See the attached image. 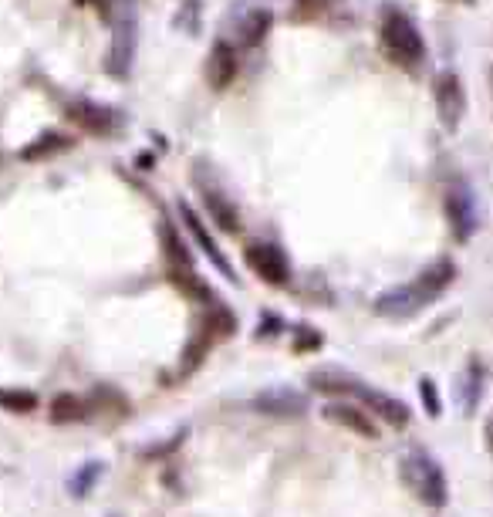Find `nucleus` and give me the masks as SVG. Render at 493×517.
<instances>
[{"label":"nucleus","instance_id":"obj_19","mask_svg":"<svg viewBox=\"0 0 493 517\" xmlns=\"http://www.w3.org/2000/svg\"><path fill=\"white\" fill-rule=\"evenodd\" d=\"M267 28H271V14H267V11H250L244 17V24H240V44H244V48H257V44L264 41Z\"/></svg>","mask_w":493,"mask_h":517},{"label":"nucleus","instance_id":"obj_9","mask_svg":"<svg viewBox=\"0 0 493 517\" xmlns=\"http://www.w3.org/2000/svg\"><path fill=\"white\" fill-rule=\"evenodd\" d=\"M92 413H95V403H92V399L75 396V392H61V396L51 399V406H48L51 423H61V426L85 423Z\"/></svg>","mask_w":493,"mask_h":517},{"label":"nucleus","instance_id":"obj_24","mask_svg":"<svg viewBox=\"0 0 493 517\" xmlns=\"http://www.w3.org/2000/svg\"><path fill=\"white\" fill-rule=\"evenodd\" d=\"M281 332H284L281 315H264L261 328H257V338H271V335H281Z\"/></svg>","mask_w":493,"mask_h":517},{"label":"nucleus","instance_id":"obj_5","mask_svg":"<svg viewBox=\"0 0 493 517\" xmlns=\"http://www.w3.org/2000/svg\"><path fill=\"white\" fill-rule=\"evenodd\" d=\"M463 109H466V95H463V85L453 71H443L436 82V112L443 119L446 129H456L463 119Z\"/></svg>","mask_w":493,"mask_h":517},{"label":"nucleus","instance_id":"obj_16","mask_svg":"<svg viewBox=\"0 0 493 517\" xmlns=\"http://www.w3.org/2000/svg\"><path fill=\"white\" fill-rule=\"evenodd\" d=\"M453 278H456V267H453V261H436L433 267H429V271L419 274V281L412 284V288H416L419 294H423L426 301H433L439 291L450 288Z\"/></svg>","mask_w":493,"mask_h":517},{"label":"nucleus","instance_id":"obj_6","mask_svg":"<svg viewBox=\"0 0 493 517\" xmlns=\"http://www.w3.org/2000/svg\"><path fill=\"white\" fill-rule=\"evenodd\" d=\"M446 217H450L453 237L456 240H470L473 227H477V213H473V196L453 186L450 196H446Z\"/></svg>","mask_w":493,"mask_h":517},{"label":"nucleus","instance_id":"obj_7","mask_svg":"<svg viewBox=\"0 0 493 517\" xmlns=\"http://www.w3.org/2000/svg\"><path fill=\"white\" fill-rule=\"evenodd\" d=\"M325 420H335L338 426H345V430H352L358 436H365V440H375L379 436V426L369 413H365L362 406L355 403H331L325 406Z\"/></svg>","mask_w":493,"mask_h":517},{"label":"nucleus","instance_id":"obj_15","mask_svg":"<svg viewBox=\"0 0 493 517\" xmlns=\"http://www.w3.org/2000/svg\"><path fill=\"white\" fill-rule=\"evenodd\" d=\"M203 200H206V210H210L213 224H217L223 234H240V210L233 207L223 193H213V190H203Z\"/></svg>","mask_w":493,"mask_h":517},{"label":"nucleus","instance_id":"obj_10","mask_svg":"<svg viewBox=\"0 0 493 517\" xmlns=\"http://www.w3.org/2000/svg\"><path fill=\"white\" fill-rule=\"evenodd\" d=\"M362 403L369 406L382 423L396 426V430H402V426H409V420H412L409 406L402 403V399H396V396H385V392L365 389V392H362Z\"/></svg>","mask_w":493,"mask_h":517},{"label":"nucleus","instance_id":"obj_11","mask_svg":"<svg viewBox=\"0 0 493 517\" xmlns=\"http://www.w3.org/2000/svg\"><path fill=\"white\" fill-rule=\"evenodd\" d=\"M308 382H311V389H315V392H321V396H331V399H345V396L362 399V392L369 389L365 382L345 376V372H315Z\"/></svg>","mask_w":493,"mask_h":517},{"label":"nucleus","instance_id":"obj_4","mask_svg":"<svg viewBox=\"0 0 493 517\" xmlns=\"http://www.w3.org/2000/svg\"><path fill=\"white\" fill-rule=\"evenodd\" d=\"M68 122L85 132H92V136H112V132H119L122 126V115L115 109H105V105L98 102H68Z\"/></svg>","mask_w":493,"mask_h":517},{"label":"nucleus","instance_id":"obj_12","mask_svg":"<svg viewBox=\"0 0 493 517\" xmlns=\"http://www.w3.org/2000/svg\"><path fill=\"white\" fill-rule=\"evenodd\" d=\"M254 409L271 413V416H298L308 409V403H304L301 392H294V389H267L254 399Z\"/></svg>","mask_w":493,"mask_h":517},{"label":"nucleus","instance_id":"obj_17","mask_svg":"<svg viewBox=\"0 0 493 517\" xmlns=\"http://www.w3.org/2000/svg\"><path fill=\"white\" fill-rule=\"evenodd\" d=\"M426 305V298L419 294L416 288H396V291H389V294H382L379 301H375V308L385 311V315H412V311H419Z\"/></svg>","mask_w":493,"mask_h":517},{"label":"nucleus","instance_id":"obj_23","mask_svg":"<svg viewBox=\"0 0 493 517\" xmlns=\"http://www.w3.org/2000/svg\"><path fill=\"white\" fill-rule=\"evenodd\" d=\"M419 392H423V406H426V413H429V416H439V392H436L433 382L423 379V382H419Z\"/></svg>","mask_w":493,"mask_h":517},{"label":"nucleus","instance_id":"obj_18","mask_svg":"<svg viewBox=\"0 0 493 517\" xmlns=\"http://www.w3.org/2000/svg\"><path fill=\"white\" fill-rule=\"evenodd\" d=\"M105 68H109L115 78H129V68H132V31H129V24H122L119 34L112 38Z\"/></svg>","mask_w":493,"mask_h":517},{"label":"nucleus","instance_id":"obj_22","mask_svg":"<svg viewBox=\"0 0 493 517\" xmlns=\"http://www.w3.org/2000/svg\"><path fill=\"white\" fill-rule=\"evenodd\" d=\"M335 0H294V17H321Z\"/></svg>","mask_w":493,"mask_h":517},{"label":"nucleus","instance_id":"obj_1","mask_svg":"<svg viewBox=\"0 0 493 517\" xmlns=\"http://www.w3.org/2000/svg\"><path fill=\"white\" fill-rule=\"evenodd\" d=\"M382 51L392 65L399 68H416L426 55L423 34L406 14H389L382 21Z\"/></svg>","mask_w":493,"mask_h":517},{"label":"nucleus","instance_id":"obj_25","mask_svg":"<svg viewBox=\"0 0 493 517\" xmlns=\"http://www.w3.org/2000/svg\"><path fill=\"white\" fill-rule=\"evenodd\" d=\"M487 447H490V453H493V416L487 420Z\"/></svg>","mask_w":493,"mask_h":517},{"label":"nucleus","instance_id":"obj_21","mask_svg":"<svg viewBox=\"0 0 493 517\" xmlns=\"http://www.w3.org/2000/svg\"><path fill=\"white\" fill-rule=\"evenodd\" d=\"M321 345H325V338H321L318 328L301 325L298 332H294V349H298V352H318Z\"/></svg>","mask_w":493,"mask_h":517},{"label":"nucleus","instance_id":"obj_3","mask_svg":"<svg viewBox=\"0 0 493 517\" xmlns=\"http://www.w3.org/2000/svg\"><path fill=\"white\" fill-rule=\"evenodd\" d=\"M244 261L250 271L257 274L261 281L274 284V288H284V284L291 281V264L288 257L277 251L274 244H250L244 251Z\"/></svg>","mask_w":493,"mask_h":517},{"label":"nucleus","instance_id":"obj_20","mask_svg":"<svg viewBox=\"0 0 493 517\" xmlns=\"http://www.w3.org/2000/svg\"><path fill=\"white\" fill-rule=\"evenodd\" d=\"M0 409H7V413H34L38 396L31 389H0Z\"/></svg>","mask_w":493,"mask_h":517},{"label":"nucleus","instance_id":"obj_26","mask_svg":"<svg viewBox=\"0 0 493 517\" xmlns=\"http://www.w3.org/2000/svg\"><path fill=\"white\" fill-rule=\"evenodd\" d=\"M78 4H95V7H105V0H78Z\"/></svg>","mask_w":493,"mask_h":517},{"label":"nucleus","instance_id":"obj_8","mask_svg":"<svg viewBox=\"0 0 493 517\" xmlns=\"http://www.w3.org/2000/svg\"><path fill=\"white\" fill-rule=\"evenodd\" d=\"M237 78V51L227 41H217L206 58V82L213 88H227Z\"/></svg>","mask_w":493,"mask_h":517},{"label":"nucleus","instance_id":"obj_14","mask_svg":"<svg viewBox=\"0 0 493 517\" xmlns=\"http://www.w3.org/2000/svg\"><path fill=\"white\" fill-rule=\"evenodd\" d=\"M179 210H183V220H186V227H190V234L196 237V244H200V247H203V251H206V257H210V261H213V264H217V267H220V271H223V274H227V278L233 281V271H230L227 257H223V251H217V244H213L210 230H206V227H203V220H200V217H196V213H193L190 207H186V203H179Z\"/></svg>","mask_w":493,"mask_h":517},{"label":"nucleus","instance_id":"obj_13","mask_svg":"<svg viewBox=\"0 0 493 517\" xmlns=\"http://www.w3.org/2000/svg\"><path fill=\"white\" fill-rule=\"evenodd\" d=\"M71 146H75V139L65 136V132H41L38 139H31L28 146L21 149V159H28V163H41V159L68 153Z\"/></svg>","mask_w":493,"mask_h":517},{"label":"nucleus","instance_id":"obj_2","mask_svg":"<svg viewBox=\"0 0 493 517\" xmlns=\"http://www.w3.org/2000/svg\"><path fill=\"white\" fill-rule=\"evenodd\" d=\"M402 477L412 487V494L419 497L426 507H446L450 501V484H446V474L436 460H429L426 453H409L402 460Z\"/></svg>","mask_w":493,"mask_h":517}]
</instances>
